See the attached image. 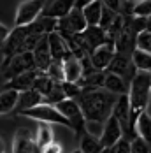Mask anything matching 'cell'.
Wrapping results in <instances>:
<instances>
[{
  "label": "cell",
  "mask_w": 151,
  "mask_h": 153,
  "mask_svg": "<svg viewBox=\"0 0 151 153\" xmlns=\"http://www.w3.org/2000/svg\"><path fill=\"white\" fill-rule=\"evenodd\" d=\"M135 136L142 137L148 144H151V114L144 111L135 122Z\"/></svg>",
  "instance_id": "obj_25"
},
{
  "label": "cell",
  "mask_w": 151,
  "mask_h": 153,
  "mask_svg": "<svg viewBox=\"0 0 151 153\" xmlns=\"http://www.w3.org/2000/svg\"><path fill=\"white\" fill-rule=\"evenodd\" d=\"M102 153H111V150H109V148H106V150H104Z\"/></svg>",
  "instance_id": "obj_41"
},
{
  "label": "cell",
  "mask_w": 151,
  "mask_h": 153,
  "mask_svg": "<svg viewBox=\"0 0 151 153\" xmlns=\"http://www.w3.org/2000/svg\"><path fill=\"white\" fill-rule=\"evenodd\" d=\"M39 104H44V99H42V95H41V93L35 92L33 88L19 93V104H18L19 113L28 111V109H33V107H37Z\"/></svg>",
  "instance_id": "obj_22"
},
{
  "label": "cell",
  "mask_w": 151,
  "mask_h": 153,
  "mask_svg": "<svg viewBox=\"0 0 151 153\" xmlns=\"http://www.w3.org/2000/svg\"><path fill=\"white\" fill-rule=\"evenodd\" d=\"M72 153H83V152H81V150H74Z\"/></svg>",
  "instance_id": "obj_42"
},
{
  "label": "cell",
  "mask_w": 151,
  "mask_h": 153,
  "mask_svg": "<svg viewBox=\"0 0 151 153\" xmlns=\"http://www.w3.org/2000/svg\"><path fill=\"white\" fill-rule=\"evenodd\" d=\"M37 67H35V58H33V53H21V55H16L11 58L9 62V65L2 71L4 74V83H7V81H11V79H14V77L21 76V74H25V72H30V71H35Z\"/></svg>",
  "instance_id": "obj_5"
},
{
  "label": "cell",
  "mask_w": 151,
  "mask_h": 153,
  "mask_svg": "<svg viewBox=\"0 0 151 153\" xmlns=\"http://www.w3.org/2000/svg\"><path fill=\"white\" fill-rule=\"evenodd\" d=\"M130 153H151V144H148L142 137H135L130 141Z\"/></svg>",
  "instance_id": "obj_32"
},
{
  "label": "cell",
  "mask_w": 151,
  "mask_h": 153,
  "mask_svg": "<svg viewBox=\"0 0 151 153\" xmlns=\"http://www.w3.org/2000/svg\"><path fill=\"white\" fill-rule=\"evenodd\" d=\"M47 41H49V49H51V56H53V62H61L70 56V48L67 44L65 37H61L58 32H53L47 35Z\"/></svg>",
  "instance_id": "obj_13"
},
{
  "label": "cell",
  "mask_w": 151,
  "mask_h": 153,
  "mask_svg": "<svg viewBox=\"0 0 151 153\" xmlns=\"http://www.w3.org/2000/svg\"><path fill=\"white\" fill-rule=\"evenodd\" d=\"M113 116L121 123L123 127V132L125 134H132V137H135V134L132 132L130 128V120H132V109H130V99L128 95H120L116 104H114V109H113Z\"/></svg>",
  "instance_id": "obj_11"
},
{
  "label": "cell",
  "mask_w": 151,
  "mask_h": 153,
  "mask_svg": "<svg viewBox=\"0 0 151 153\" xmlns=\"http://www.w3.org/2000/svg\"><path fill=\"white\" fill-rule=\"evenodd\" d=\"M79 150L83 153H102L106 148L102 144V141L98 136H93L90 132H84L83 137H81V146Z\"/></svg>",
  "instance_id": "obj_23"
},
{
  "label": "cell",
  "mask_w": 151,
  "mask_h": 153,
  "mask_svg": "<svg viewBox=\"0 0 151 153\" xmlns=\"http://www.w3.org/2000/svg\"><path fill=\"white\" fill-rule=\"evenodd\" d=\"M11 32H13V30H9L4 23L0 25V41H2V44H5V42H7V39L11 37Z\"/></svg>",
  "instance_id": "obj_38"
},
{
  "label": "cell",
  "mask_w": 151,
  "mask_h": 153,
  "mask_svg": "<svg viewBox=\"0 0 151 153\" xmlns=\"http://www.w3.org/2000/svg\"><path fill=\"white\" fill-rule=\"evenodd\" d=\"M123 137H125V132H123L121 123L111 114L109 120L104 123V128H102V134H100V141H102L104 148H113Z\"/></svg>",
  "instance_id": "obj_10"
},
{
  "label": "cell",
  "mask_w": 151,
  "mask_h": 153,
  "mask_svg": "<svg viewBox=\"0 0 151 153\" xmlns=\"http://www.w3.org/2000/svg\"><path fill=\"white\" fill-rule=\"evenodd\" d=\"M111 153H130V141L127 137H123L120 143H116L113 148H109Z\"/></svg>",
  "instance_id": "obj_35"
},
{
  "label": "cell",
  "mask_w": 151,
  "mask_h": 153,
  "mask_svg": "<svg viewBox=\"0 0 151 153\" xmlns=\"http://www.w3.org/2000/svg\"><path fill=\"white\" fill-rule=\"evenodd\" d=\"M41 150H42V153H61V144L56 143V141H53V143H49L47 146L41 148Z\"/></svg>",
  "instance_id": "obj_37"
},
{
  "label": "cell",
  "mask_w": 151,
  "mask_h": 153,
  "mask_svg": "<svg viewBox=\"0 0 151 153\" xmlns=\"http://www.w3.org/2000/svg\"><path fill=\"white\" fill-rule=\"evenodd\" d=\"M46 74L51 77L53 81H56V83H63V81H65L63 63H61V62H53V63H51V67L47 69V72H46Z\"/></svg>",
  "instance_id": "obj_29"
},
{
  "label": "cell",
  "mask_w": 151,
  "mask_h": 153,
  "mask_svg": "<svg viewBox=\"0 0 151 153\" xmlns=\"http://www.w3.org/2000/svg\"><path fill=\"white\" fill-rule=\"evenodd\" d=\"M83 35V39H84V42L88 44L91 51H95L97 48L104 46L107 42V39H109V35H107L106 30H102L100 27H88L84 33H81Z\"/></svg>",
  "instance_id": "obj_20"
},
{
  "label": "cell",
  "mask_w": 151,
  "mask_h": 153,
  "mask_svg": "<svg viewBox=\"0 0 151 153\" xmlns=\"http://www.w3.org/2000/svg\"><path fill=\"white\" fill-rule=\"evenodd\" d=\"M134 16L135 18H142V19L151 18V0H141V2H137L135 9H134Z\"/></svg>",
  "instance_id": "obj_31"
},
{
  "label": "cell",
  "mask_w": 151,
  "mask_h": 153,
  "mask_svg": "<svg viewBox=\"0 0 151 153\" xmlns=\"http://www.w3.org/2000/svg\"><path fill=\"white\" fill-rule=\"evenodd\" d=\"M114 55H116L114 39L109 35V39H107L106 44L100 46V48H97V49L91 53L90 62H91V65H93V69L106 72L107 69H109V65H111V62H113V58H114Z\"/></svg>",
  "instance_id": "obj_8"
},
{
  "label": "cell",
  "mask_w": 151,
  "mask_h": 153,
  "mask_svg": "<svg viewBox=\"0 0 151 153\" xmlns=\"http://www.w3.org/2000/svg\"><path fill=\"white\" fill-rule=\"evenodd\" d=\"M33 58H35V67L39 72H47V69L53 63V56H51V49H49V41L47 35L41 39V42L37 44L35 51H33Z\"/></svg>",
  "instance_id": "obj_16"
},
{
  "label": "cell",
  "mask_w": 151,
  "mask_h": 153,
  "mask_svg": "<svg viewBox=\"0 0 151 153\" xmlns=\"http://www.w3.org/2000/svg\"><path fill=\"white\" fill-rule=\"evenodd\" d=\"M33 153H42V150H41V148L37 146V148H35V152H33Z\"/></svg>",
  "instance_id": "obj_40"
},
{
  "label": "cell",
  "mask_w": 151,
  "mask_h": 153,
  "mask_svg": "<svg viewBox=\"0 0 151 153\" xmlns=\"http://www.w3.org/2000/svg\"><path fill=\"white\" fill-rule=\"evenodd\" d=\"M151 97V72H137L135 77L130 83V109H132V120H130V128L135 134V122L137 118L146 111L150 104Z\"/></svg>",
  "instance_id": "obj_2"
},
{
  "label": "cell",
  "mask_w": 151,
  "mask_h": 153,
  "mask_svg": "<svg viewBox=\"0 0 151 153\" xmlns=\"http://www.w3.org/2000/svg\"><path fill=\"white\" fill-rule=\"evenodd\" d=\"M56 86H58V83H56V81H53L51 77L46 74V72H41L39 77H37V81H35V85H33V90L41 93V95H42V99H47V97L53 93V90H55Z\"/></svg>",
  "instance_id": "obj_26"
},
{
  "label": "cell",
  "mask_w": 151,
  "mask_h": 153,
  "mask_svg": "<svg viewBox=\"0 0 151 153\" xmlns=\"http://www.w3.org/2000/svg\"><path fill=\"white\" fill-rule=\"evenodd\" d=\"M37 148L35 134L30 128H19L13 139V150L11 153H33Z\"/></svg>",
  "instance_id": "obj_12"
},
{
  "label": "cell",
  "mask_w": 151,
  "mask_h": 153,
  "mask_svg": "<svg viewBox=\"0 0 151 153\" xmlns=\"http://www.w3.org/2000/svg\"><path fill=\"white\" fill-rule=\"evenodd\" d=\"M44 4L41 0H27V2H21L18 5V11H16V27H28L32 23H35L44 11Z\"/></svg>",
  "instance_id": "obj_6"
},
{
  "label": "cell",
  "mask_w": 151,
  "mask_h": 153,
  "mask_svg": "<svg viewBox=\"0 0 151 153\" xmlns=\"http://www.w3.org/2000/svg\"><path fill=\"white\" fill-rule=\"evenodd\" d=\"M74 9V2L72 0H53V2H46L42 16L51 18V19H61Z\"/></svg>",
  "instance_id": "obj_17"
},
{
  "label": "cell",
  "mask_w": 151,
  "mask_h": 153,
  "mask_svg": "<svg viewBox=\"0 0 151 153\" xmlns=\"http://www.w3.org/2000/svg\"><path fill=\"white\" fill-rule=\"evenodd\" d=\"M104 81H106V72L102 71H97V69H91V71H86L83 77L79 79V88L81 92H97L98 88H104Z\"/></svg>",
  "instance_id": "obj_14"
},
{
  "label": "cell",
  "mask_w": 151,
  "mask_h": 153,
  "mask_svg": "<svg viewBox=\"0 0 151 153\" xmlns=\"http://www.w3.org/2000/svg\"><path fill=\"white\" fill-rule=\"evenodd\" d=\"M84 18L88 21V27H98L100 19H102V13H104V2L100 0H91L90 4L83 9Z\"/></svg>",
  "instance_id": "obj_21"
},
{
  "label": "cell",
  "mask_w": 151,
  "mask_h": 153,
  "mask_svg": "<svg viewBox=\"0 0 151 153\" xmlns=\"http://www.w3.org/2000/svg\"><path fill=\"white\" fill-rule=\"evenodd\" d=\"M86 28H88V21L84 18V13L83 9H77V7H74L65 18L58 19V25H56V32L65 39L72 35H81L84 33Z\"/></svg>",
  "instance_id": "obj_3"
},
{
  "label": "cell",
  "mask_w": 151,
  "mask_h": 153,
  "mask_svg": "<svg viewBox=\"0 0 151 153\" xmlns=\"http://www.w3.org/2000/svg\"><path fill=\"white\" fill-rule=\"evenodd\" d=\"M137 49L151 53V32H141L137 35Z\"/></svg>",
  "instance_id": "obj_34"
},
{
  "label": "cell",
  "mask_w": 151,
  "mask_h": 153,
  "mask_svg": "<svg viewBox=\"0 0 151 153\" xmlns=\"http://www.w3.org/2000/svg\"><path fill=\"white\" fill-rule=\"evenodd\" d=\"M104 90L113 95H128L130 92V83L125 81L121 76L118 74H113V72H107L106 71V81H104Z\"/></svg>",
  "instance_id": "obj_19"
},
{
  "label": "cell",
  "mask_w": 151,
  "mask_h": 153,
  "mask_svg": "<svg viewBox=\"0 0 151 153\" xmlns=\"http://www.w3.org/2000/svg\"><path fill=\"white\" fill-rule=\"evenodd\" d=\"M35 141H37V146L39 148H44L49 143H53V128L49 127V123H41L37 127Z\"/></svg>",
  "instance_id": "obj_28"
},
{
  "label": "cell",
  "mask_w": 151,
  "mask_h": 153,
  "mask_svg": "<svg viewBox=\"0 0 151 153\" xmlns=\"http://www.w3.org/2000/svg\"><path fill=\"white\" fill-rule=\"evenodd\" d=\"M19 104V92L16 90H2L0 93V113L7 114L14 111V107Z\"/></svg>",
  "instance_id": "obj_24"
},
{
  "label": "cell",
  "mask_w": 151,
  "mask_h": 153,
  "mask_svg": "<svg viewBox=\"0 0 151 153\" xmlns=\"http://www.w3.org/2000/svg\"><path fill=\"white\" fill-rule=\"evenodd\" d=\"M61 88H63V93H65V99L77 100V97L83 95V92H81V88H79L77 83H67V81H63L61 83Z\"/></svg>",
  "instance_id": "obj_33"
},
{
  "label": "cell",
  "mask_w": 151,
  "mask_h": 153,
  "mask_svg": "<svg viewBox=\"0 0 151 153\" xmlns=\"http://www.w3.org/2000/svg\"><path fill=\"white\" fill-rule=\"evenodd\" d=\"M63 72H65V81L67 83H79V79L84 74V65L79 58L70 55L63 60Z\"/></svg>",
  "instance_id": "obj_18"
},
{
  "label": "cell",
  "mask_w": 151,
  "mask_h": 153,
  "mask_svg": "<svg viewBox=\"0 0 151 153\" xmlns=\"http://www.w3.org/2000/svg\"><path fill=\"white\" fill-rule=\"evenodd\" d=\"M116 18H118V14L114 13V11H111V9H107L106 5H104V13H102V19H100V28L102 30L109 32L111 30V27L114 25V21H116Z\"/></svg>",
  "instance_id": "obj_30"
},
{
  "label": "cell",
  "mask_w": 151,
  "mask_h": 153,
  "mask_svg": "<svg viewBox=\"0 0 151 153\" xmlns=\"http://www.w3.org/2000/svg\"><path fill=\"white\" fill-rule=\"evenodd\" d=\"M116 97L106 90H97V92H86L79 97V106L86 120V128L91 130L93 127H98L100 130L104 128V123L113 114V109L116 104Z\"/></svg>",
  "instance_id": "obj_1"
},
{
  "label": "cell",
  "mask_w": 151,
  "mask_h": 153,
  "mask_svg": "<svg viewBox=\"0 0 151 153\" xmlns=\"http://www.w3.org/2000/svg\"><path fill=\"white\" fill-rule=\"evenodd\" d=\"M132 62L139 72H151V53L135 49L132 55Z\"/></svg>",
  "instance_id": "obj_27"
},
{
  "label": "cell",
  "mask_w": 151,
  "mask_h": 153,
  "mask_svg": "<svg viewBox=\"0 0 151 153\" xmlns=\"http://www.w3.org/2000/svg\"><path fill=\"white\" fill-rule=\"evenodd\" d=\"M146 32H151V18H148L146 19V28H144Z\"/></svg>",
  "instance_id": "obj_39"
},
{
  "label": "cell",
  "mask_w": 151,
  "mask_h": 153,
  "mask_svg": "<svg viewBox=\"0 0 151 153\" xmlns=\"http://www.w3.org/2000/svg\"><path fill=\"white\" fill-rule=\"evenodd\" d=\"M104 5H106L107 9L114 11L116 14H121V0H106Z\"/></svg>",
  "instance_id": "obj_36"
},
{
  "label": "cell",
  "mask_w": 151,
  "mask_h": 153,
  "mask_svg": "<svg viewBox=\"0 0 151 153\" xmlns=\"http://www.w3.org/2000/svg\"><path fill=\"white\" fill-rule=\"evenodd\" d=\"M56 107H58V111H60L61 114L70 122L72 130H74L76 134H79V132H84V130H86V120H84V114H83L81 106H79V102H77V100L65 99V100L58 102Z\"/></svg>",
  "instance_id": "obj_7"
},
{
  "label": "cell",
  "mask_w": 151,
  "mask_h": 153,
  "mask_svg": "<svg viewBox=\"0 0 151 153\" xmlns=\"http://www.w3.org/2000/svg\"><path fill=\"white\" fill-rule=\"evenodd\" d=\"M39 71L35 69V71H30V72H25V74H21V76L14 77V79H11V81H7V83H4V90H16V92H27V90H32L33 88V85H35V81H37V77H39Z\"/></svg>",
  "instance_id": "obj_15"
},
{
  "label": "cell",
  "mask_w": 151,
  "mask_h": 153,
  "mask_svg": "<svg viewBox=\"0 0 151 153\" xmlns=\"http://www.w3.org/2000/svg\"><path fill=\"white\" fill-rule=\"evenodd\" d=\"M19 114H21V116H28L32 120H39L41 123H49V125H51V123H56V125H63V127H67L69 130H72L70 122L58 111V107L51 106V104H39L37 107L28 109V111H23V113H19Z\"/></svg>",
  "instance_id": "obj_4"
},
{
  "label": "cell",
  "mask_w": 151,
  "mask_h": 153,
  "mask_svg": "<svg viewBox=\"0 0 151 153\" xmlns=\"http://www.w3.org/2000/svg\"><path fill=\"white\" fill-rule=\"evenodd\" d=\"M107 72L118 74V76H121L125 81L132 83V79L135 77V74L139 72V71L135 69V65H134V62H132V56H130V55L116 53L114 58H113V62H111V65H109V69H107Z\"/></svg>",
  "instance_id": "obj_9"
}]
</instances>
